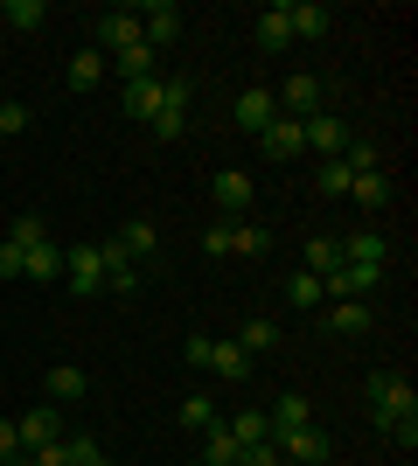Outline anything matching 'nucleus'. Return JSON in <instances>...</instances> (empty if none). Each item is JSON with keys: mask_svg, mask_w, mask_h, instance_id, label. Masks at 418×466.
I'll list each match as a JSON object with an SVG mask.
<instances>
[{"mask_svg": "<svg viewBox=\"0 0 418 466\" xmlns=\"http://www.w3.org/2000/svg\"><path fill=\"white\" fill-rule=\"evenodd\" d=\"M362 404H370V418H377V431H391L398 446H412L418 439V397H412V376L404 370H377L370 383H362Z\"/></svg>", "mask_w": 418, "mask_h": 466, "instance_id": "1", "label": "nucleus"}, {"mask_svg": "<svg viewBox=\"0 0 418 466\" xmlns=\"http://www.w3.org/2000/svg\"><path fill=\"white\" fill-rule=\"evenodd\" d=\"M279 112L286 118H314V112H328V77H307V70H293V77L279 84Z\"/></svg>", "mask_w": 418, "mask_h": 466, "instance_id": "2", "label": "nucleus"}, {"mask_svg": "<svg viewBox=\"0 0 418 466\" xmlns=\"http://www.w3.org/2000/svg\"><path fill=\"white\" fill-rule=\"evenodd\" d=\"M377 286H383V265H349V258H342L335 272L321 279V299H370Z\"/></svg>", "mask_w": 418, "mask_h": 466, "instance_id": "3", "label": "nucleus"}, {"mask_svg": "<svg viewBox=\"0 0 418 466\" xmlns=\"http://www.w3.org/2000/svg\"><path fill=\"white\" fill-rule=\"evenodd\" d=\"M133 42H139V15L133 7H112V15L91 21V49H98V56H126Z\"/></svg>", "mask_w": 418, "mask_h": 466, "instance_id": "4", "label": "nucleus"}, {"mask_svg": "<svg viewBox=\"0 0 418 466\" xmlns=\"http://www.w3.org/2000/svg\"><path fill=\"white\" fill-rule=\"evenodd\" d=\"M181 118H189V77H160V105L147 118L154 139H181Z\"/></svg>", "mask_w": 418, "mask_h": 466, "instance_id": "5", "label": "nucleus"}, {"mask_svg": "<svg viewBox=\"0 0 418 466\" xmlns=\"http://www.w3.org/2000/svg\"><path fill=\"white\" fill-rule=\"evenodd\" d=\"M63 265H70V299H98V292H105V258H98V244H70V251H63Z\"/></svg>", "mask_w": 418, "mask_h": 466, "instance_id": "6", "label": "nucleus"}, {"mask_svg": "<svg viewBox=\"0 0 418 466\" xmlns=\"http://www.w3.org/2000/svg\"><path fill=\"white\" fill-rule=\"evenodd\" d=\"M259 154L272 160V167H293V160L307 154V133H300V118H286V112H279L272 126L259 133Z\"/></svg>", "mask_w": 418, "mask_h": 466, "instance_id": "7", "label": "nucleus"}, {"mask_svg": "<svg viewBox=\"0 0 418 466\" xmlns=\"http://www.w3.org/2000/svg\"><path fill=\"white\" fill-rule=\"evenodd\" d=\"M15 439H21V452H42V446H56V439H63V410H56V404H36V410H21V418H15Z\"/></svg>", "mask_w": 418, "mask_h": 466, "instance_id": "8", "label": "nucleus"}, {"mask_svg": "<svg viewBox=\"0 0 418 466\" xmlns=\"http://www.w3.org/2000/svg\"><path fill=\"white\" fill-rule=\"evenodd\" d=\"M139 15V42H147V49H168V42L181 35V7L175 0H147V7H133Z\"/></svg>", "mask_w": 418, "mask_h": 466, "instance_id": "9", "label": "nucleus"}, {"mask_svg": "<svg viewBox=\"0 0 418 466\" xmlns=\"http://www.w3.org/2000/svg\"><path fill=\"white\" fill-rule=\"evenodd\" d=\"M300 133H307V147H314L321 160H342V147H349V118H342V112H314V118H300Z\"/></svg>", "mask_w": 418, "mask_h": 466, "instance_id": "10", "label": "nucleus"}, {"mask_svg": "<svg viewBox=\"0 0 418 466\" xmlns=\"http://www.w3.org/2000/svg\"><path fill=\"white\" fill-rule=\"evenodd\" d=\"M272 446H279V460H293V466H321L335 452V439L321 425H300V431H286V439H272Z\"/></svg>", "mask_w": 418, "mask_h": 466, "instance_id": "11", "label": "nucleus"}, {"mask_svg": "<svg viewBox=\"0 0 418 466\" xmlns=\"http://www.w3.org/2000/svg\"><path fill=\"white\" fill-rule=\"evenodd\" d=\"M209 195H217V209H223V223H244V209H251V175H238V167H223L217 181H209Z\"/></svg>", "mask_w": 418, "mask_h": 466, "instance_id": "12", "label": "nucleus"}, {"mask_svg": "<svg viewBox=\"0 0 418 466\" xmlns=\"http://www.w3.org/2000/svg\"><path fill=\"white\" fill-rule=\"evenodd\" d=\"M98 258H105V292H112V299H133V292H139V265L112 244V237L98 244Z\"/></svg>", "mask_w": 418, "mask_h": 466, "instance_id": "13", "label": "nucleus"}, {"mask_svg": "<svg viewBox=\"0 0 418 466\" xmlns=\"http://www.w3.org/2000/svg\"><path fill=\"white\" fill-rule=\"evenodd\" d=\"M272 118H279V97H272V91H238V126H244L251 139H259Z\"/></svg>", "mask_w": 418, "mask_h": 466, "instance_id": "14", "label": "nucleus"}, {"mask_svg": "<svg viewBox=\"0 0 418 466\" xmlns=\"http://www.w3.org/2000/svg\"><path fill=\"white\" fill-rule=\"evenodd\" d=\"M202 370H217L223 383H244V376H251V355H244L238 341H209V355H202Z\"/></svg>", "mask_w": 418, "mask_h": 466, "instance_id": "15", "label": "nucleus"}, {"mask_svg": "<svg viewBox=\"0 0 418 466\" xmlns=\"http://www.w3.org/2000/svg\"><path fill=\"white\" fill-rule=\"evenodd\" d=\"M265 425H272V439H286V431L314 425V404H307V397H279V404L265 410Z\"/></svg>", "mask_w": 418, "mask_h": 466, "instance_id": "16", "label": "nucleus"}, {"mask_svg": "<svg viewBox=\"0 0 418 466\" xmlns=\"http://www.w3.org/2000/svg\"><path fill=\"white\" fill-rule=\"evenodd\" d=\"M21 279H36V286H49V279H63V244H49V237H42L36 251L21 258Z\"/></svg>", "mask_w": 418, "mask_h": 466, "instance_id": "17", "label": "nucleus"}, {"mask_svg": "<svg viewBox=\"0 0 418 466\" xmlns=\"http://www.w3.org/2000/svg\"><path fill=\"white\" fill-rule=\"evenodd\" d=\"M286 21H293V35H328V28H335V15H328V7H321V0H293V7H286Z\"/></svg>", "mask_w": 418, "mask_h": 466, "instance_id": "18", "label": "nucleus"}, {"mask_svg": "<svg viewBox=\"0 0 418 466\" xmlns=\"http://www.w3.org/2000/svg\"><path fill=\"white\" fill-rule=\"evenodd\" d=\"M251 35H259V49H265V56H279V49L293 42V21H286V7H265V15H259V28H251Z\"/></svg>", "mask_w": 418, "mask_h": 466, "instance_id": "19", "label": "nucleus"}, {"mask_svg": "<svg viewBox=\"0 0 418 466\" xmlns=\"http://www.w3.org/2000/svg\"><path fill=\"white\" fill-rule=\"evenodd\" d=\"M342 258H349V265H383V258H391V237H377V230L342 237Z\"/></svg>", "mask_w": 418, "mask_h": 466, "instance_id": "20", "label": "nucleus"}, {"mask_svg": "<svg viewBox=\"0 0 418 466\" xmlns=\"http://www.w3.org/2000/svg\"><path fill=\"white\" fill-rule=\"evenodd\" d=\"M370 320H377V313L362 307V299H335V307H328V328L335 334H370Z\"/></svg>", "mask_w": 418, "mask_h": 466, "instance_id": "21", "label": "nucleus"}, {"mask_svg": "<svg viewBox=\"0 0 418 466\" xmlns=\"http://www.w3.org/2000/svg\"><path fill=\"white\" fill-rule=\"evenodd\" d=\"M238 439H230V425H209L202 431V466H238Z\"/></svg>", "mask_w": 418, "mask_h": 466, "instance_id": "22", "label": "nucleus"}, {"mask_svg": "<svg viewBox=\"0 0 418 466\" xmlns=\"http://www.w3.org/2000/svg\"><path fill=\"white\" fill-rule=\"evenodd\" d=\"M112 244H119L126 258H154V244H160V237H154V223H147V216H133V223H126V230L112 237Z\"/></svg>", "mask_w": 418, "mask_h": 466, "instance_id": "23", "label": "nucleus"}, {"mask_svg": "<svg viewBox=\"0 0 418 466\" xmlns=\"http://www.w3.org/2000/svg\"><path fill=\"white\" fill-rule=\"evenodd\" d=\"M154 105H160V77H139V84H126V118H154Z\"/></svg>", "mask_w": 418, "mask_h": 466, "instance_id": "24", "label": "nucleus"}, {"mask_svg": "<svg viewBox=\"0 0 418 466\" xmlns=\"http://www.w3.org/2000/svg\"><path fill=\"white\" fill-rule=\"evenodd\" d=\"M349 202H362V209H383V202H391V175H383V167H377V175H356V181H349Z\"/></svg>", "mask_w": 418, "mask_h": 466, "instance_id": "25", "label": "nucleus"}, {"mask_svg": "<svg viewBox=\"0 0 418 466\" xmlns=\"http://www.w3.org/2000/svg\"><path fill=\"white\" fill-rule=\"evenodd\" d=\"M335 265H342V237H307V272L328 279Z\"/></svg>", "mask_w": 418, "mask_h": 466, "instance_id": "26", "label": "nucleus"}, {"mask_svg": "<svg viewBox=\"0 0 418 466\" xmlns=\"http://www.w3.org/2000/svg\"><path fill=\"white\" fill-rule=\"evenodd\" d=\"M112 63H119V77H126V84H139V77H154L160 49H147V42H133V49H126V56H112Z\"/></svg>", "mask_w": 418, "mask_h": 466, "instance_id": "27", "label": "nucleus"}, {"mask_svg": "<svg viewBox=\"0 0 418 466\" xmlns=\"http://www.w3.org/2000/svg\"><path fill=\"white\" fill-rule=\"evenodd\" d=\"M84 390H91V383H84V370H70V362H63V370H49V404H77Z\"/></svg>", "mask_w": 418, "mask_h": 466, "instance_id": "28", "label": "nucleus"}, {"mask_svg": "<svg viewBox=\"0 0 418 466\" xmlns=\"http://www.w3.org/2000/svg\"><path fill=\"white\" fill-rule=\"evenodd\" d=\"M238 349H244V355H272V349H279V320H244Z\"/></svg>", "mask_w": 418, "mask_h": 466, "instance_id": "29", "label": "nucleus"}, {"mask_svg": "<svg viewBox=\"0 0 418 466\" xmlns=\"http://www.w3.org/2000/svg\"><path fill=\"white\" fill-rule=\"evenodd\" d=\"M230 439H238V446H265V439H272L265 410H238V418H230Z\"/></svg>", "mask_w": 418, "mask_h": 466, "instance_id": "30", "label": "nucleus"}, {"mask_svg": "<svg viewBox=\"0 0 418 466\" xmlns=\"http://www.w3.org/2000/svg\"><path fill=\"white\" fill-rule=\"evenodd\" d=\"M98 77H105V56H98V49H84V56H70V91H91Z\"/></svg>", "mask_w": 418, "mask_h": 466, "instance_id": "31", "label": "nucleus"}, {"mask_svg": "<svg viewBox=\"0 0 418 466\" xmlns=\"http://www.w3.org/2000/svg\"><path fill=\"white\" fill-rule=\"evenodd\" d=\"M181 425L209 431V425H217V397H181Z\"/></svg>", "mask_w": 418, "mask_h": 466, "instance_id": "32", "label": "nucleus"}, {"mask_svg": "<svg viewBox=\"0 0 418 466\" xmlns=\"http://www.w3.org/2000/svg\"><path fill=\"white\" fill-rule=\"evenodd\" d=\"M202 251L209 258H238V223H209V230H202Z\"/></svg>", "mask_w": 418, "mask_h": 466, "instance_id": "33", "label": "nucleus"}, {"mask_svg": "<svg viewBox=\"0 0 418 466\" xmlns=\"http://www.w3.org/2000/svg\"><path fill=\"white\" fill-rule=\"evenodd\" d=\"M42 237H49V230H42V216H15V230H7V244H15V251L28 258V251L42 244Z\"/></svg>", "mask_w": 418, "mask_h": 466, "instance_id": "34", "label": "nucleus"}, {"mask_svg": "<svg viewBox=\"0 0 418 466\" xmlns=\"http://www.w3.org/2000/svg\"><path fill=\"white\" fill-rule=\"evenodd\" d=\"M342 167H349V175H377V147H370V139H349V147H342Z\"/></svg>", "mask_w": 418, "mask_h": 466, "instance_id": "35", "label": "nucleus"}, {"mask_svg": "<svg viewBox=\"0 0 418 466\" xmlns=\"http://www.w3.org/2000/svg\"><path fill=\"white\" fill-rule=\"evenodd\" d=\"M63 460H70V466H105V446L77 431V439H63Z\"/></svg>", "mask_w": 418, "mask_h": 466, "instance_id": "36", "label": "nucleus"}, {"mask_svg": "<svg viewBox=\"0 0 418 466\" xmlns=\"http://www.w3.org/2000/svg\"><path fill=\"white\" fill-rule=\"evenodd\" d=\"M0 15L15 21V28H42V21H49V7H42V0H7Z\"/></svg>", "mask_w": 418, "mask_h": 466, "instance_id": "37", "label": "nucleus"}, {"mask_svg": "<svg viewBox=\"0 0 418 466\" xmlns=\"http://www.w3.org/2000/svg\"><path fill=\"white\" fill-rule=\"evenodd\" d=\"M349 181H356V175H349V167H342V160H321V175H314V188H321V195H349Z\"/></svg>", "mask_w": 418, "mask_h": 466, "instance_id": "38", "label": "nucleus"}, {"mask_svg": "<svg viewBox=\"0 0 418 466\" xmlns=\"http://www.w3.org/2000/svg\"><path fill=\"white\" fill-rule=\"evenodd\" d=\"M286 299H293V307H321V279L314 272H293V279H286Z\"/></svg>", "mask_w": 418, "mask_h": 466, "instance_id": "39", "label": "nucleus"}, {"mask_svg": "<svg viewBox=\"0 0 418 466\" xmlns=\"http://www.w3.org/2000/svg\"><path fill=\"white\" fill-rule=\"evenodd\" d=\"M0 466H28V452L15 439V418H0Z\"/></svg>", "mask_w": 418, "mask_h": 466, "instance_id": "40", "label": "nucleus"}, {"mask_svg": "<svg viewBox=\"0 0 418 466\" xmlns=\"http://www.w3.org/2000/svg\"><path fill=\"white\" fill-rule=\"evenodd\" d=\"M238 466H279V446H272V439H265V446H244Z\"/></svg>", "mask_w": 418, "mask_h": 466, "instance_id": "41", "label": "nucleus"}, {"mask_svg": "<svg viewBox=\"0 0 418 466\" xmlns=\"http://www.w3.org/2000/svg\"><path fill=\"white\" fill-rule=\"evenodd\" d=\"M21 126H28V105H0V139L21 133Z\"/></svg>", "mask_w": 418, "mask_h": 466, "instance_id": "42", "label": "nucleus"}, {"mask_svg": "<svg viewBox=\"0 0 418 466\" xmlns=\"http://www.w3.org/2000/svg\"><path fill=\"white\" fill-rule=\"evenodd\" d=\"M202 355H209V334H189V341H181V362H196V370H202Z\"/></svg>", "mask_w": 418, "mask_h": 466, "instance_id": "43", "label": "nucleus"}, {"mask_svg": "<svg viewBox=\"0 0 418 466\" xmlns=\"http://www.w3.org/2000/svg\"><path fill=\"white\" fill-rule=\"evenodd\" d=\"M28 466H70V460H63V439H56V446H42V452H28Z\"/></svg>", "mask_w": 418, "mask_h": 466, "instance_id": "44", "label": "nucleus"}, {"mask_svg": "<svg viewBox=\"0 0 418 466\" xmlns=\"http://www.w3.org/2000/svg\"><path fill=\"white\" fill-rule=\"evenodd\" d=\"M21 272V251H15V244H0V279H15Z\"/></svg>", "mask_w": 418, "mask_h": 466, "instance_id": "45", "label": "nucleus"}, {"mask_svg": "<svg viewBox=\"0 0 418 466\" xmlns=\"http://www.w3.org/2000/svg\"><path fill=\"white\" fill-rule=\"evenodd\" d=\"M279 466H293V460H279Z\"/></svg>", "mask_w": 418, "mask_h": 466, "instance_id": "46", "label": "nucleus"}, {"mask_svg": "<svg viewBox=\"0 0 418 466\" xmlns=\"http://www.w3.org/2000/svg\"><path fill=\"white\" fill-rule=\"evenodd\" d=\"M0 147H7V139H0Z\"/></svg>", "mask_w": 418, "mask_h": 466, "instance_id": "47", "label": "nucleus"}, {"mask_svg": "<svg viewBox=\"0 0 418 466\" xmlns=\"http://www.w3.org/2000/svg\"><path fill=\"white\" fill-rule=\"evenodd\" d=\"M196 466H202V460H196Z\"/></svg>", "mask_w": 418, "mask_h": 466, "instance_id": "48", "label": "nucleus"}]
</instances>
